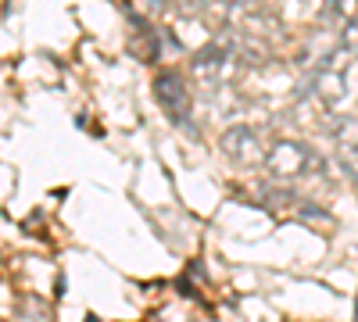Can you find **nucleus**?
<instances>
[{
	"instance_id": "nucleus-1",
	"label": "nucleus",
	"mask_w": 358,
	"mask_h": 322,
	"mask_svg": "<svg viewBox=\"0 0 358 322\" xmlns=\"http://www.w3.org/2000/svg\"><path fill=\"white\" fill-rule=\"evenodd\" d=\"M265 165L273 175L280 180H297V175H319L322 172V158L305 147V143H294V140H280L265 151Z\"/></svg>"
},
{
	"instance_id": "nucleus-2",
	"label": "nucleus",
	"mask_w": 358,
	"mask_h": 322,
	"mask_svg": "<svg viewBox=\"0 0 358 322\" xmlns=\"http://www.w3.org/2000/svg\"><path fill=\"white\" fill-rule=\"evenodd\" d=\"M155 97H158V108L169 115L176 126H187L190 119V90H187V79L179 72H158L155 79Z\"/></svg>"
},
{
	"instance_id": "nucleus-3",
	"label": "nucleus",
	"mask_w": 358,
	"mask_h": 322,
	"mask_svg": "<svg viewBox=\"0 0 358 322\" xmlns=\"http://www.w3.org/2000/svg\"><path fill=\"white\" fill-rule=\"evenodd\" d=\"M219 147L222 154L233 161V165H241V168H255V165H265V151H262V143H258V133L251 126H229L219 140Z\"/></svg>"
},
{
	"instance_id": "nucleus-4",
	"label": "nucleus",
	"mask_w": 358,
	"mask_h": 322,
	"mask_svg": "<svg viewBox=\"0 0 358 322\" xmlns=\"http://www.w3.org/2000/svg\"><path fill=\"white\" fill-rule=\"evenodd\" d=\"M226 61H229V50H226L222 43H212V47H204V50L194 57V75H201V79H208V82H215V79L222 75Z\"/></svg>"
},
{
	"instance_id": "nucleus-5",
	"label": "nucleus",
	"mask_w": 358,
	"mask_h": 322,
	"mask_svg": "<svg viewBox=\"0 0 358 322\" xmlns=\"http://www.w3.org/2000/svg\"><path fill=\"white\" fill-rule=\"evenodd\" d=\"M337 158H341L344 172L351 175L355 186H358V140H344V143H341V151H337Z\"/></svg>"
},
{
	"instance_id": "nucleus-6",
	"label": "nucleus",
	"mask_w": 358,
	"mask_h": 322,
	"mask_svg": "<svg viewBox=\"0 0 358 322\" xmlns=\"http://www.w3.org/2000/svg\"><path fill=\"white\" fill-rule=\"evenodd\" d=\"M341 47H344L348 54H358V15L344 22V29H341Z\"/></svg>"
},
{
	"instance_id": "nucleus-7",
	"label": "nucleus",
	"mask_w": 358,
	"mask_h": 322,
	"mask_svg": "<svg viewBox=\"0 0 358 322\" xmlns=\"http://www.w3.org/2000/svg\"><path fill=\"white\" fill-rule=\"evenodd\" d=\"M301 219H305V222H326V226H334V219L326 215L322 208H315V204H305V208H301Z\"/></svg>"
},
{
	"instance_id": "nucleus-8",
	"label": "nucleus",
	"mask_w": 358,
	"mask_h": 322,
	"mask_svg": "<svg viewBox=\"0 0 358 322\" xmlns=\"http://www.w3.org/2000/svg\"><path fill=\"white\" fill-rule=\"evenodd\" d=\"M241 57H248V65H262V61H265V50L244 40V43H241Z\"/></svg>"
}]
</instances>
